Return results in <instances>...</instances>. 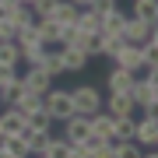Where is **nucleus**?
<instances>
[{
  "instance_id": "nucleus-7",
  "label": "nucleus",
  "mask_w": 158,
  "mask_h": 158,
  "mask_svg": "<svg viewBox=\"0 0 158 158\" xmlns=\"http://www.w3.org/2000/svg\"><path fill=\"white\" fill-rule=\"evenodd\" d=\"M102 109H106V113H113V116H134V113H137L130 91H109V95L102 98Z\"/></svg>"
},
{
  "instance_id": "nucleus-34",
  "label": "nucleus",
  "mask_w": 158,
  "mask_h": 158,
  "mask_svg": "<svg viewBox=\"0 0 158 158\" xmlns=\"http://www.w3.org/2000/svg\"><path fill=\"white\" fill-rule=\"evenodd\" d=\"M0 137H4V130H0Z\"/></svg>"
},
{
  "instance_id": "nucleus-14",
  "label": "nucleus",
  "mask_w": 158,
  "mask_h": 158,
  "mask_svg": "<svg viewBox=\"0 0 158 158\" xmlns=\"http://www.w3.org/2000/svg\"><path fill=\"white\" fill-rule=\"evenodd\" d=\"M25 123H28L25 113H18L14 106H4V113H0V130H4V134H21Z\"/></svg>"
},
{
  "instance_id": "nucleus-24",
  "label": "nucleus",
  "mask_w": 158,
  "mask_h": 158,
  "mask_svg": "<svg viewBox=\"0 0 158 158\" xmlns=\"http://www.w3.org/2000/svg\"><path fill=\"white\" fill-rule=\"evenodd\" d=\"M46 49H49V46H42V42L21 46V60L28 63V67H39V63H42V56H46Z\"/></svg>"
},
{
  "instance_id": "nucleus-16",
  "label": "nucleus",
  "mask_w": 158,
  "mask_h": 158,
  "mask_svg": "<svg viewBox=\"0 0 158 158\" xmlns=\"http://www.w3.org/2000/svg\"><path fill=\"white\" fill-rule=\"evenodd\" d=\"M25 91H28V88H25V81H21V77H11L7 85H0V106H14Z\"/></svg>"
},
{
  "instance_id": "nucleus-18",
  "label": "nucleus",
  "mask_w": 158,
  "mask_h": 158,
  "mask_svg": "<svg viewBox=\"0 0 158 158\" xmlns=\"http://www.w3.org/2000/svg\"><path fill=\"white\" fill-rule=\"evenodd\" d=\"M137 116H116L113 119V141H134Z\"/></svg>"
},
{
  "instance_id": "nucleus-29",
  "label": "nucleus",
  "mask_w": 158,
  "mask_h": 158,
  "mask_svg": "<svg viewBox=\"0 0 158 158\" xmlns=\"http://www.w3.org/2000/svg\"><path fill=\"white\" fill-rule=\"evenodd\" d=\"M123 42H127L123 35H106V42H102V56H116V49Z\"/></svg>"
},
{
  "instance_id": "nucleus-4",
  "label": "nucleus",
  "mask_w": 158,
  "mask_h": 158,
  "mask_svg": "<svg viewBox=\"0 0 158 158\" xmlns=\"http://www.w3.org/2000/svg\"><path fill=\"white\" fill-rule=\"evenodd\" d=\"M113 63H116V67H123V70H130V74L144 70V56H141V46H137V42H123V46L116 49Z\"/></svg>"
},
{
  "instance_id": "nucleus-3",
  "label": "nucleus",
  "mask_w": 158,
  "mask_h": 158,
  "mask_svg": "<svg viewBox=\"0 0 158 158\" xmlns=\"http://www.w3.org/2000/svg\"><path fill=\"white\" fill-rule=\"evenodd\" d=\"M70 98H74V113H98L102 109V91L95 85H77V88H70Z\"/></svg>"
},
{
  "instance_id": "nucleus-32",
  "label": "nucleus",
  "mask_w": 158,
  "mask_h": 158,
  "mask_svg": "<svg viewBox=\"0 0 158 158\" xmlns=\"http://www.w3.org/2000/svg\"><path fill=\"white\" fill-rule=\"evenodd\" d=\"M74 4H77V7H88V4H91V0H74Z\"/></svg>"
},
{
  "instance_id": "nucleus-15",
  "label": "nucleus",
  "mask_w": 158,
  "mask_h": 158,
  "mask_svg": "<svg viewBox=\"0 0 158 158\" xmlns=\"http://www.w3.org/2000/svg\"><path fill=\"white\" fill-rule=\"evenodd\" d=\"M134 77H137V74H130V70H123V67H113L109 77H106V91H130Z\"/></svg>"
},
{
  "instance_id": "nucleus-2",
  "label": "nucleus",
  "mask_w": 158,
  "mask_h": 158,
  "mask_svg": "<svg viewBox=\"0 0 158 158\" xmlns=\"http://www.w3.org/2000/svg\"><path fill=\"white\" fill-rule=\"evenodd\" d=\"M42 106L46 113L53 116V123H63L70 113H74V98H70V88H46L42 95Z\"/></svg>"
},
{
  "instance_id": "nucleus-1",
  "label": "nucleus",
  "mask_w": 158,
  "mask_h": 158,
  "mask_svg": "<svg viewBox=\"0 0 158 158\" xmlns=\"http://www.w3.org/2000/svg\"><path fill=\"white\" fill-rule=\"evenodd\" d=\"M144 70H148L144 77H134V85H130V98H134L137 109L155 113V106H158V67H144Z\"/></svg>"
},
{
  "instance_id": "nucleus-33",
  "label": "nucleus",
  "mask_w": 158,
  "mask_h": 158,
  "mask_svg": "<svg viewBox=\"0 0 158 158\" xmlns=\"http://www.w3.org/2000/svg\"><path fill=\"white\" fill-rule=\"evenodd\" d=\"M18 4H32V0H18Z\"/></svg>"
},
{
  "instance_id": "nucleus-5",
  "label": "nucleus",
  "mask_w": 158,
  "mask_h": 158,
  "mask_svg": "<svg viewBox=\"0 0 158 158\" xmlns=\"http://www.w3.org/2000/svg\"><path fill=\"white\" fill-rule=\"evenodd\" d=\"M151 35H158V25L155 21H141V18L127 14V25H123V39L127 42H137V46H141L144 39H151Z\"/></svg>"
},
{
  "instance_id": "nucleus-30",
  "label": "nucleus",
  "mask_w": 158,
  "mask_h": 158,
  "mask_svg": "<svg viewBox=\"0 0 158 158\" xmlns=\"http://www.w3.org/2000/svg\"><path fill=\"white\" fill-rule=\"evenodd\" d=\"M18 39V25H11L7 18H0V42H14Z\"/></svg>"
},
{
  "instance_id": "nucleus-31",
  "label": "nucleus",
  "mask_w": 158,
  "mask_h": 158,
  "mask_svg": "<svg viewBox=\"0 0 158 158\" xmlns=\"http://www.w3.org/2000/svg\"><path fill=\"white\" fill-rule=\"evenodd\" d=\"M14 4H18V0H0V7H4V11H11Z\"/></svg>"
},
{
  "instance_id": "nucleus-25",
  "label": "nucleus",
  "mask_w": 158,
  "mask_h": 158,
  "mask_svg": "<svg viewBox=\"0 0 158 158\" xmlns=\"http://www.w3.org/2000/svg\"><path fill=\"white\" fill-rule=\"evenodd\" d=\"M0 63L18 67V63H21V46L18 42H0Z\"/></svg>"
},
{
  "instance_id": "nucleus-11",
  "label": "nucleus",
  "mask_w": 158,
  "mask_h": 158,
  "mask_svg": "<svg viewBox=\"0 0 158 158\" xmlns=\"http://www.w3.org/2000/svg\"><path fill=\"white\" fill-rule=\"evenodd\" d=\"M21 137H25V144H28V155H39V158H42L46 144H49V130H35V127H28V123H25Z\"/></svg>"
},
{
  "instance_id": "nucleus-10",
  "label": "nucleus",
  "mask_w": 158,
  "mask_h": 158,
  "mask_svg": "<svg viewBox=\"0 0 158 158\" xmlns=\"http://www.w3.org/2000/svg\"><path fill=\"white\" fill-rule=\"evenodd\" d=\"M35 28H39V42H42V46H53V42H60V32H63V25L56 21V18H35Z\"/></svg>"
},
{
  "instance_id": "nucleus-22",
  "label": "nucleus",
  "mask_w": 158,
  "mask_h": 158,
  "mask_svg": "<svg viewBox=\"0 0 158 158\" xmlns=\"http://www.w3.org/2000/svg\"><path fill=\"white\" fill-rule=\"evenodd\" d=\"M7 21L18 25V28H25V25H32V21H35V14H32V7H28V4H14L11 11H7Z\"/></svg>"
},
{
  "instance_id": "nucleus-17",
  "label": "nucleus",
  "mask_w": 158,
  "mask_h": 158,
  "mask_svg": "<svg viewBox=\"0 0 158 158\" xmlns=\"http://www.w3.org/2000/svg\"><path fill=\"white\" fill-rule=\"evenodd\" d=\"M123 25H127V14L119 11V7H113V11L102 14V32L106 35H123Z\"/></svg>"
},
{
  "instance_id": "nucleus-12",
  "label": "nucleus",
  "mask_w": 158,
  "mask_h": 158,
  "mask_svg": "<svg viewBox=\"0 0 158 158\" xmlns=\"http://www.w3.org/2000/svg\"><path fill=\"white\" fill-rule=\"evenodd\" d=\"M42 158H77V144H70L67 137H49Z\"/></svg>"
},
{
  "instance_id": "nucleus-13",
  "label": "nucleus",
  "mask_w": 158,
  "mask_h": 158,
  "mask_svg": "<svg viewBox=\"0 0 158 158\" xmlns=\"http://www.w3.org/2000/svg\"><path fill=\"white\" fill-rule=\"evenodd\" d=\"M21 81H25V88H28V91H39V95H46V88H53V77H49L42 67H28Z\"/></svg>"
},
{
  "instance_id": "nucleus-27",
  "label": "nucleus",
  "mask_w": 158,
  "mask_h": 158,
  "mask_svg": "<svg viewBox=\"0 0 158 158\" xmlns=\"http://www.w3.org/2000/svg\"><path fill=\"white\" fill-rule=\"evenodd\" d=\"M25 119H28V127H35V130H49V127H53V116L46 113V106L35 109V113H28Z\"/></svg>"
},
{
  "instance_id": "nucleus-23",
  "label": "nucleus",
  "mask_w": 158,
  "mask_h": 158,
  "mask_svg": "<svg viewBox=\"0 0 158 158\" xmlns=\"http://www.w3.org/2000/svg\"><path fill=\"white\" fill-rule=\"evenodd\" d=\"M14 109L28 116V113H35V109H42V95H39V91H25V95L14 102Z\"/></svg>"
},
{
  "instance_id": "nucleus-19",
  "label": "nucleus",
  "mask_w": 158,
  "mask_h": 158,
  "mask_svg": "<svg viewBox=\"0 0 158 158\" xmlns=\"http://www.w3.org/2000/svg\"><path fill=\"white\" fill-rule=\"evenodd\" d=\"M77 11H81V7L74 4V0H56V7H53V18H56L60 25H74V21H77Z\"/></svg>"
},
{
  "instance_id": "nucleus-6",
  "label": "nucleus",
  "mask_w": 158,
  "mask_h": 158,
  "mask_svg": "<svg viewBox=\"0 0 158 158\" xmlns=\"http://www.w3.org/2000/svg\"><path fill=\"white\" fill-rule=\"evenodd\" d=\"M134 141L141 144V148H158V116L155 113H144L141 119H137V127H134Z\"/></svg>"
},
{
  "instance_id": "nucleus-26",
  "label": "nucleus",
  "mask_w": 158,
  "mask_h": 158,
  "mask_svg": "<svg viewBox=\"0 0 158 158\" xmlns=\"http://www.w3.org/2000/svg\"><path fill=\"white\" fill-rule=\"evenodd\" d=\"M39 67H42L46 74H49L53 81H56L60 74H63V63H60V53H53V49H46V56H42V63H39Z\"/></svg>"
},
{
  "instance_id": "nucleus-20",
  "label": "nucleus",
  "mask_w": 158,
  "mask_h": 158,
  "mask_svg": "<svg viewBox=\"0 0 158 158\" xmlns=\"http://www.w3.org/2000/svg\"><path fill=\"white\" fill-rule=\"evenodd\" d=\"M130 4H134V18L158 25V0H130Z\"/></svg>"
},
{
  "instance_id": "nucleus-8",
  "label": "nucleus",
  "mask_w": 158,
  "mask_h": 158,
  "mask_svg": "<svg viewBox=\"0 0 158 158\" xmlns=\"http://www.w3.org/2000/svg\"><path fill=\"white\" fill-rule=\"evenodd\" d=\"M63 137H67L70 144H81L85 137H91V127H88V116L85 113H70L63 119Z\"/></svg>"
},
{
  "instance_id": "nucleus-28",
  "label": "nucleus",
  "mask_w": 158,
  "mask_h": 158,
  "mask_svg": "<svg viewBox=\"0 0 158 158\" xmlns=\"http://www.w3.org/2000/svg\"><path fill=\"white\" fill-rule=\"evenodd\" d=\"M32 14L35 18H53V7H56V0H32Z\"/></svg>"
},
{
  "instance_id": "nucleus-9",
  "label": "nucleus",
  "mask_w": 158,
  "mask_h": 158,
  "mask_svg": "<svg viewBox=\"0 0 158 158\" xmlns=\"http://www.w3.org/2000/svg\"><path fill=\"white\" fill-rule=\"evenodd\" d=\"M60 63H63V74H81L88 67V53L85 49H74V46H60Z\"/></svg>"
},
{
  "instance_id": "nucleus-21",
  "label": "nucleus",
  "mask_w": 158,
  "mask_h": 158,
  "mask_svg": "<svg viewBox=\"0 0 158 158\" xmlns=\"http://www.w3.org/2000/svg\"><path fill=\"white\" fill-rule=\"evenodd\" d=\"M74 25H77L81 32H98V28H102V14H95L91 7H81V11H77V21H74Z\"/></svg>"
}]
</instances>
